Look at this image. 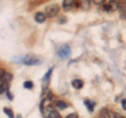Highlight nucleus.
I'll return each instance as SVG.
<instances>
[{"label": "nucleus", "mask_w": 126, "mask_h": 118, "mask_svg": "<svg viewBox=\"0 0 126 118\" xmlns=\"http://www.w3.org/2000/svg\"><path fill=\"white\" fill-rule=\"evenodd\" d=\"M59 6L57 4H50L48 6H46L45 7V15H46V17H48V18H53L55 17L58 13H59Z\"/></svg>", "instance_id": "1"}, {"label": "nucleus", "mask_w": 126, "mask_h": 118, "mask_svg": "<svg viewBox=\"0 0 126 118\" xmlns=\"http://www.w3.org/2000/svg\"><path fill=\"white\" fill-rule=\"evenodd\" d=\"M70 54V48L67 44L62 45L60 48L58 49V56L60 57L61 59H66L68 58V56Z\"/></svg>", "instance_id": "2"}, {"label": "nucleus", "mask_w": 126, "mask_h": 118, "mask_svg": "<svg viewBox=\"0 0 126 118\" xmlns=\"http://www.w3.org/2000/svg\"><path fill=\"white\" fill-rule=\"evenodd\" d=\"M22 62L24 63L25 65H37V64H39L38 59H35V58H32V57H24L22 59Z\"/></svg>", "instance_id": "3"}, {"label": "nucleus", "mask_w": 126, "mask_h": 118, "mask_svg": "<svg viewBox=\"0 0 126 118\" xmlns=\"http://www.w3.org/2000/svg\"><path fill=\"white\" fill-rule=\"evenodd\" d=\"M100 118H115V116L108 109L103 108L100 111Z\"/></svg>", "instance_id": "4"}, {"label": "nucleus", "mask_w": 126, "mask_h": 118, "mask_svg": "<svg viewBox=\"0 0 126 118\" xmlns=\"http://www.w3.org/2000/svg\"><path fill=\"white\" fill-rule=\"evenodd\" d=\"M75 4V0H63V9L65 11H69Z\"/></svg>", "instance_id": "5"}, {"label": "nucleus", "mask_w": 126, "mask_h": 118, "mask_svg": "<svg viewBox=\"0 0 126 118\" xmlns=\"http://www.w3.org/2000/svg\"><path fill=\"white\" fill-rule=\"evenodd\" d=\"M84 105L86 106V108L89 110V112H93L94 106H96V103L93 101V100H90V99H85L84 100Z\"/></svg>", "instance_id": "6"}, {"label": "nucleus", "mask_w": 126, "mask_h": 118, "mask_svg": "<svg viewBox=\"0 0 126 118\" xmlns=\"http://www.w3.org/2000/svg\"><path fill=\"white\" fill-rule=\"evenodd\" d=\"M46 19V15L43 13H37L36 16H35V20H36L38 23H43Z\"/></svg>", "instance_id": "7"}, {"label": "nucleus", "mask_w": 126, "mask_h": 118, "mask_svg": "<svg viewBox=\"0 0 126 118\" xmlns=\"http://www.w3.org/2000/svg\"><path fill=\"white\" fill-rule=\"evenodd\" d=\"M46 118H61L60 114L58 113V111H56V110H49L48 114L46 115Z\"/></svg>", "instance_id": "8"}, {"label": "nucleus", "mask_w": 126, "mask_h": 118, "mask_svg": "<svg viewBox=\"0 0 126 118\" xmlns=\"http://www.w3.org/2000/svg\"><path fill=\"white\" fill-rule=\"evenodd\" d=\"M72 86L75 88V89H81L83 87V82L81 80H74L72 82Z\"/></svg>", "instance_id": "9"}, {"label": "nucleus", "mask_w": 126, "mask_h": 118, "mask_svg": "<svg viewBox=\"0 0 126 118\" xmlns=\"http://www.w3.org/2000/svg\"><path fill=\"white\" fill-rule=\"evenodd\" d=\"M79 2H80V6L83 10H88L89 9V6H90L89 0H79Z\"/></svg>", "instance_id": "10"}, {"label": "nucleus", "mask_w": 126, "mask_h": 118, "mask_svg": "<svg viewBox=\"0 0 126 118\" xmlns=\"http://www.w3.org/2000/svg\"><path fill=\"white\" fill-rule=\"evenodd\" d=\"M109 3L108 4L111 6V9L112 11H116L119 9V2H120V0H108Z\"/></svg>", "instance_id": "11"}, {"label": "nucleus", "mask_w": 126, "mask_h": 118, "mask_svg": "<svg viewBox=\"0 0 126 118\" xmlns=\"http://www.w3.org/2000/svg\"><path fill=\"white\" fill-rule=\"evenodd\" d=\"M56 107H57L58 109L63 110V109H66V108H67V105H66L63 100H57V101H56Z\"/></svg>", "instance_id": "12"}, {"label": "nucleus", "mask_w": 126, "mask_h": 118, "mask_svg": "<svg viewBox=\"0 0 126 118\" xmlns=\"http://www.w3.org/2000/svg\"><path fill=\"white\" fill-rule=\"evenodd\" d=\"M3 112H4L10 118H14V113H13V111H12L11 109H9V108H3Z\"/></svg>", "instance_id": "13"}, {"label": "nucleus", "mask_w": 126, "mask_h": 118, "mask_svg": "<svg viewBox=\"0 0 126 118\" xmlns=\"http://www.w3.org/2000/svg\"><path fill=\"white\" fill-rule=\"evenodd\" d=\"M121 14H123V15H126V2H124L123 4L121 5Z\"/></svg>", "instance_id": "14"}, {"label": "nucleus", "mask_w": 126, "mask_h": 118, "mask_svg": "<svg viewBox=\"0 0 126 118\" xmlns=\"http://www.w3.org/2000/svg\"><path fill=\"white\" fill-rule=\"evenodd\" d=\"M24 88L32 89V88H33V83H32V82H25L24 83Z\"/></svg>", "instance_id": "15"}, {"label": "nucleus", "mask_w": 126, "mask_h": 118, "mask_svg": "<svg viewBox=\"0 0 126 118\" xmlns=\"http://www.w3.org/2000/svg\"><path fill=\"white\" fill-rule=\"evenodd\" d=\"M65 118H79V117H78V114L73 113V114H69V115H67Z\"/></svg>", "instance_id": "16"}, {"label": "nucleus", "mask_w": 126, "mask_h": 118, "mask_svg": "<svg viewBox=\"0 0 126 118\" xmlns=\"http://www.w3.org/2000/svg\"><path fill=\"white\" fill-rule=\"evenodd\" d=\"M94 3H96V4H101V3L104 2V0H93Z\"/></svg>", "instance_id": "17"}, {"label": "nucleus", "mask_w": 126, "mask_h": 118, "mask_svg": "<svg viewBox=\"0 0 126 118\" xmlns=\"http://www.w3.org/2000/svg\"><path fill=\"white\" fill-rule=\"evenodd\" d=\"M122 107L124 110H126V99H122Z\"/></svg>", "instance_id": "18"}, {"label": "nucleus", "mask_w": 126, "mask_h": 118, "mask_svg": "<svg viewBox=\"0 0 126 118\" xmlns=\"http://www.w3.org/2000/svg\"><path fill=\"white\" fill-rule=\"evenodd\" d=\"M113 116H115V118H125V117H123L122 115H120V114H118V113H115Z\"/></svg>", "instance_id": "19"}, {"label": "nucleus", "mask_w": 126, "mask_h": 118, "mask_svg": "<svg viewBox=\"0 0 126 118\" xmlns=\"http://www.w3.org/2000/svg\"><path fill=\"white\" fill-rule=\"evenodd\" d=\"M66 21V19H60V22L62 23V22H65Z\"/></svg>", "instance_id": "20"}, {"label": "nucleus", "mask_w": 126, "mask_h": 118, "mask_svg": "<svg viewBox=\"0 0 126 118\" xmlns=\"http://www.w3.org/2000/svg\"><path fill=\"white\" fill-rule=\"evenodd\" d=\"M20 117H21V116H20V115H19V116H18V118H20Z\"/></svg>", "instance_id": "21"}]
</instances>
